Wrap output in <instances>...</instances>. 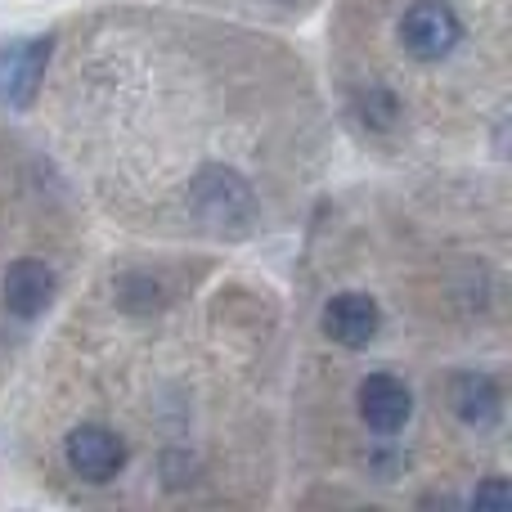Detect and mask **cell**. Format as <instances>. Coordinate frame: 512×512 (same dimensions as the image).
Returning <instances> with one entry per match:
<instances>
[{"mask_svg":"<svg viewBox=\"0 0 512 512\" xmlns=\"http://www.w3.org/2000/svg\"><path fill=\"white\" fill-rule=\"evenodd\" d=\"M463 18L454 14L450 0H414L400 18V45L418 63H441L459 50Z\"/></svg>","mask_w":512,"mask_h":512,"instance_id":"obj_1","label":"cell"},{"mask_svg":"<svg viewBox=\"0 0 512 512\" xmlns=\"http://www.w3.org/2000/svg\"><path fill=\"white\" fill-rule=\"evenodd\" d=\"M50 36H14V41H0V108H23L36 104V90H41L45 63H50Z\"/></svg>","mask_w":512,"mask_h":512,"instance_id":"obj_2","label":"cell"},{"mask_svg":"<svg viewBox=\"0 0 512 512\" xmlns=\"http://www.w3.org/2000/svg\"><path fill=\"white\" fill-rule=\"evenodd\" d=\"M63 463H68L72 477L90 481V486H104V481H113L126 468V441L99 423H81L63 441Z\"/></svg>","mask_w":512,"mask_h":512,"instance_id":"obj_3","label":"cell"},{"mask_svg":"<svg viewBox=\"0 0 512 512\" xmlns=\"http://www.w3.org/2000/svg\"><path fill=\"white\" fill-rule=\"evenodd\" d=\"M355 405H360V418L369 423V432L396 436L414 418V391L396 373H369L360 382V391H355Z\"/></svg>","mask_w":512,"mask_h":512,"instance_id":"obj_4","label":"cell"},{"mask_svg":"<svg viewBox=\"0 0 512 512\" xmlns=\"http://www.w3.org/2000/svg\"><path fill=\"white\" fill-rule=\"evenodd\" d=\"M194 203L203 212L207 225H248L256 212V198L248 189V180L234 176L225 167H207L194 180Z\"/></svg>","mask_w":512,"mask_h":512,"instance_id":"obj_5","label":"cell"},{"mask_svg":"<svg viewBox=\"0 0 512 512\" xmlns=\"http://www.w3.org/2000/svg\"><path fill=\"white\" fill-rule=\"evenodd\" d=\"M382 328V310L369 292H337L324 306V333L346 351H364Z\"/></svg>","mask_w":512,"mask_h":512,"instance_id":"obj_6","label":"cell"},{"mask_svg":"<svg viewBox=\"0 0 512 512\" xmlns=\"http://www.w3.org/2000/svg\"><path fill=\"white\" fill-rule=\"evenodd\" d=\"M445 400H450L454 418L463 427H472V432H490L504 418V391H499V382L490 373H472V369L454 373Z\"/></svg>","mask_w":512,"mask_h":512,"instance_id":"obj_7","label":"cell"},{"mask_svg":"<svg viewBox=\"0 0 512 512\" xmlns=\"http://www.w3.org/2000/svg\"><path fill=\"white\" fill-rule=\"evenodd\" d=\"M54 270L41 261V256H23V261H14L5 270V283H0V292H5V310L14 319H41L45 310H50L54 301Z\"/></svg>","mask_w":512,"mask_h":512,"instance_id":"obj_8","label":"cell"},{"mask_svg":"<svg viewBox=\"0 0 512 512\" xmlns=\"http://www.w3.org/2000/svg\"><path fill=\"white\" fill-rule=\"evenodd\" d=\"M512 499V490H508V481L504 477H490L486 486H477V495H472V504H508Z\"/></svg>","mask_w":512,"mask_h":512,"instance_id":"obj_9","label":"cell"}]
</instances>
